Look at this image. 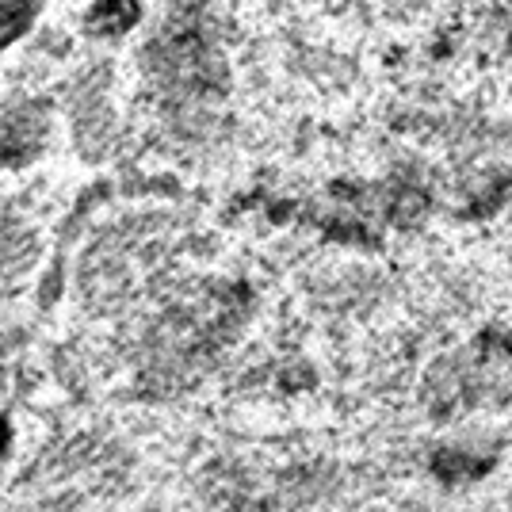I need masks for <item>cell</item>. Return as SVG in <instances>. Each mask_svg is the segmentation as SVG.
Here are the masks:
<instances>
[{"label":"cell","mask_w":512,"mask_h":512,"mask_svg":"<svg viewBox=\"0 0 512 512\" xmlns=\"http://www.w3.org/2000/svg\"><path fill=\"white\" fill-rule=\"evenodd\" d=\"M8 444H12V425H8V417H0V455L8 451Z\"/></svg>","instance_id":"cell-4"},{"label":"cell","mask_w":512,"mask_h":512,"mask_svg":"<svg viewBox=\"0 0 512 512\" xmlns=\"http://www.w3.org/2000/svg\"><path fill=\"white\" fill-rule=\"evenodd\" d=\"M486 467H490V463L470 459L467 451H455V448H444V451H436V455H432V470H436L440 478H448V482H459V478H478Z\"/></svg>","instance_id":"cell-3"},{"label":"cell","mask_w":512,"mask_h":512,"mask_svg":"<svg viewBox=\"0 0 512 512\" xmlns=\"http://www.w3.org/2000/svg\"><path fill=\"white\" fill-rule=\"evenodd\" d=\"M39 20V0H0V54L12 50Z\"/></svg>","instance_id":"cell-2"},{"label":"cell","mask_w":512,"mask_h":512,"mask_svg":"<svg viewBox=\"0 0 512 512\" xmlns=\"http://www.w3.org/2000/svg\"><path fill=\"white\" fill-rule=\"evenodd\" d=\"M142 23V0H96L85 12V31L96 39H123Z\"/></svg>","instance_id":"cell-1"}]
</instances>
